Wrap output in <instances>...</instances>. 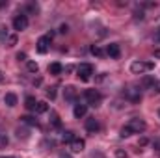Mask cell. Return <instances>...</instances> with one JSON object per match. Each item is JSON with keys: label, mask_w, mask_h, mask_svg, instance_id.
<instances>
[{"label": "cell", "mask_w": 160, "mask_h": 158, "mask_svg": "<svg viewBox=\"0 0 160 158\" xmlns=\"http://www.w3.org/2000/svg\"><path fill=\"white\" fill-rule=\"evenodd\" d=\"M106 54H108L110 58H114V60H118V58H119V54H121V48H119V45H118V43H110V45L106 47Z\"/></svg>", "instance_id": "cell-9"}, {"label": "cell", "mask_w": 160, "mask_h": 158, "mask_svg": "<svg viewBox=\"0 0 160 158\" xmlns=\"http://www.w3.org/2000/svg\"><path fill=\"white\" fill-rule=\"evenodd\" d=\"M155 86V78L153 77H143L142 78V87H153Z\"/></svg>", "instance_id": "cell-21"}, {"label": "cell", "mask_w": 160, "mask_h": 158, "mask_svg": "<svg viewBox=\"0 0 160 158\" xmlns=\"http://www.w3.org/2000/svg\"><path fill=\"white\" fill-rule=\"evenodd\" d=\"M125 97H127L130 102H138V101L142 99V91L136 89V87H128V89L125 91Z\"/></svg>", "instance_id": "cell-7"}, {"label": "cell", "mask_w": 160, "mask_h": 158, "mask_svg": "<svg viewBox=\"0 0 160 158\" xmlns=\"http://www.w3.org/2000/svg\"><path fill=\"white\" fill-rule=\"evenodd\" d=\"M86 112H88V106L86 104H75V110H73V114H75V117L80 119V117H84L86 116Z\"/></svg>", "instance_id": "cell-12"}, {"label": "cell", "mask_w": 160, "mask_h": 158, "mask_svg": "<svg viewBox=\"0 0 160 158\" xmlns=\"http://www.w3.org/2000/svg\"><path fill=\"white\" fill-rule=\"evenodd\" d=\"M63 73V67H62V63H50L48 65V75H54V77H58V75H62Z\"/></svg>", "instance_id": "cell-13"}, {"label": "cell", "mask_w": 160, "mask_h": 158, "mask_svg": "<svg viewBox=\"0 0 160 158\" xmlns=\"http://www.w3.org/2000/svg\"><path fill=\"white\" fill-rule=\"evenodd\" d=\"M8 37H9L8 36V26H0V43H4Z\"/></svg>", "instance_id": "cell-23"}, {"label": "cell", "mask_w": 160, "mask_h": 158, "mask_svg": "<svg viewBox=\"0 0 160 158\" xmlns=\"http://www.w3.org/2000/svg\"><path fill=\"white\" fill-rule=\"evenodd\" d=\"M130 134H132V132H130V130H128L127 126H123V128H121V132H119V136H121V138H128Z\"/></svg>", "instance_id": "cell-25"}, {"label": "cell", "mask_w": 160, "mask_h": 158, "mask_svg": "<svg viewBox=\"0 0 160 158\" xmlns=\"http://www.w3.org/2000/svg\"><path fill=\"white\" fill-rule=\"evenodd\" d=\"M4 80H6V77H4V73H2V71H0V84H2V82H4Z\"/></svg>", "instance_id": "cell-37"}, {"label": "cell", "mask_w": 160, "mask_h": 158, "mask_svg": "<svg viewBox=\"0 0 160 158\" xmlns=\"http://www.w3.org/2000/svg\"><path fill=\"white\" fill-rule=\"evenodd\" d=\"M84 97H86V101H88V104L89 106H99L101 102H102V95L97 91V89H86V93H84Z\"/></svg>", "instance_id": "cell-2"}, {"label": "cell", "mask_w": 160, "mask_h": 158, "mask_svg": "<svg viewBox=\"0 0 160 158\" xmlns=\"http://www.w3.org/2000/svg\"><path fill=\"white\" fill-rule=\"evenodd\" d=\"M116 158H127V153L125 151H116Z\"/></svg>", "instance_id": "cell-30"}, {"label": "cell", "mask_w": 160, "mask_h": 158, "mask_svg": "<svg viewBox=\"0 0 160 158\" xmlns=\"http://www.w3.org/2000/svg\"><path fill=\"white\" fill-rule=\"evenodd\" d=\"M99 128H101V125H99V121H97L95 117L86 119V130H88L89 134H95V132H99Z\"/></svg>", "instance_id": "cell-8"}, {"label": "cell", "mask_w": 160, "mask_h": 158, "mask_svg": "<svg viewBox=\"0 0 160 158\" xmlns=\"http://www.w3.org/2000/svg\"><path fill=\"white\" fill-rule=\"evenodd\" d=\"M36 104H38L36 97H26V101H24V106H26L28 110H36Z\"/></svg>", "instance_id": "cell-20"}, {"label": "cell", "mask_w": 160, "mask_h": 158, "mask_svg": "<svg viewBox=\"0 0 160 158\" xmlns=\"http://www.w3.org/2000/svg\"><path fill=\"white\" fill-rule=\"evenodd\" d=\"M28 11H32V13H38L39 11V7H38V4H28V7H26Z\"/></svg>", "instance_id": "cell-26"}, {"label": "cell", "mask_w": 160, "mask_h": 158, "mask_svg": "<svg viewBox=\"0 0 160 158\" xmlns=\"http://www.w3.org/2000/svg\"><path fill=\"white\" fill-rule=\"evenodd\" d=\"M138 145H140V147H143V145H147V138H140V141H138Z\"/></svg>", "instance_id": "cell-32"}, {"label": "cell", "mask_w": 160, "mask_h": 158, "mask_svg": "<svg viewBox=\"0 0 160 158\" xmlns=\"http://www.w3.org/2000/svg\"><path fill=\"white\" fill-rule=\"evenodd\" d=\"M47 97H48L50 101H54V99H56V87H50V89L47 91Z\"/></svg>", "instance_id": "cell-24"}, {"label": "cell", "mask_w": 160, "mask_h": 158, "mask_svg": "<svg viewBox=\"0 0 160 158\" xmlns=\"http://www.w3.org/2000/svg\"><path fill=\"white\" fill-rule=\"evenodd\" d=\"M17 60H19V62H24V60H26V54H24V52H19V54H17Z\"/></svg>", "instance_id": "cell-31"}, {"label": "cell", "mask_w": 160, "mask_h": 158, "mask_svg": "<svg viewBox=\"0 0 160 158\" xmlns=\"http://www.w3.org/2000/svg\"><path fill=\"white\" fill-rule=\"evenodd\" d=\"M153 89H155L157 93H160V82H155V86H153Z\"/></svg>", "instance_id": "cell-34"}, {"label": "cell", "mask_w": 160, "mask_h": 158, "mask_svg": "<svg viewBox=\"0 0 160 158\" xmlns=\"http://www.w3.org/2000/svg\"><path fill=\"white\" fill-rule=\"evenodd\" d=\"M26 69H28L30 73H38V71H39V65H38L36 62H28V63H26Z\"/></svg>", "instance_id": "cell-22"}, {"label": "cell", "mask_w": 160, "mask_h": 158, "mask_svg": "<svg viewBox=\"0 0 160 158\" xmlns=\"http://www.w3.org/2000/svg\"><path fill=\"white\" fill-rule=\"evenodd\" d=\"M67 32H69V26L67 24H62L60 26V34H67Z\"/></svg>", "instance_id": "cell-28"}, {"label": "cell", "mask_w": 160, "mask_h": 158, "mask_svg": "<svg viewBox=\"0 0 160 158\" xmlns=\"http://www.w3.org/2000/svg\"><path fill=\"white\" fill-rule=\"evenodd\" d=\"M2 158H15V156H2Z\"/></svg>", "instance_id": "cell-39"}, {"label": "cell", "mask_w": 160, "mask_h": 158, "mask_svg": "<svg viewBox=\"0 0 160 158\" xmlns=\"http://www.w3.org/2000/svg\"><path fill=\"white\" fill-rule=\"evenodd\" d=\"M77 75H78V78L82 82H88L91 78V75H93V65L91 63H80L77 67Z\"/></svg>", "instance_id": "cell-4"}, {"label": "cell", "mask_w": 160, "mask_h": 158, "mask_svg": "<svg viewBox=\"0 0 160 158\" xmlns=\"http://www.w3.org/2000/svg\"><path fill=\"white\" fill-rule=\"evenodd\" d=\"M84 147H86V143H84V140H80V138H75V140L69 143V149H71L73 153H82Z\"/></svg>", "instance_id": "cell-10"}, {"label": "cell", "mask_w": 160, "mask_h": 158, "mask_svg": "<svg viewBox=\"0 0 160 158\" xmlns=\"http://www.w3.org/2000/svg\"><path fill=\"white\" fill-rule=\"evenodd\" d=\"M4 102H6L8 106H15V104H17V95H15V93H6Z\"/></svg>", "instance_id": "cell-15"}, {"label": "cell", "mask_w": 160, "mask_h": 158, "mask_svg": "<svg viewBox=\"0 0 160 158\" xmlns=\"http://www.w3.org/2000/svg\"><path fill=\"white\" fill-rule=\"evenodd\" d=\"M155 56H157V58H160V50H155Z\"/></svg>", "instance_id": "cell-38"}, {"label": "cell", "mask_w": 160, "mask_h": 158, "mask_svg": "<svg viewBox=\"0 0 160 158\" xmlns=\"http://www.w3.org/2000/svg\"><path fill=\"white\" fill-rule=\"evenodd\" d=\"M153 69H155V63L153 62H134L130 65V71L134 75H143V73H149Z\"/></svg>", "instance_id": "cell-1"}, {"label": "cell", "mask_w": 160, "mask_h": 158, "mask_svg": "<svg viewBox=\"0 0 160 158\" xmlns=\"http://www.w3.org/2000/svg\"><path fill=\"white\" fill-rule=\"evenodd\" d=\"M50 125L54 128H62V121H60V116L56 112H50Z\"/></svg>", "instance_id": "cell-14"}, {"label": "cell", "mask_w": 160, "mask_h": 158, "mask_svg": "<svg viewBox=\"0 0 160 158\" xmlns=\"http://www.w3.org/2000/svg\"><path fill=\"white\" fill-rule=\"evenodd\" d=\"M15 43H17V36H9L8 37V47H13Z\"/></svg>", "instance_id": "cell-27"}, {"label": "cell", "mask_w": 160, "mask_h": 158, "mask_svg": "<svg viewBox=\"0 0 160 158\" xmlns=\"http://www.w3.org/2000/svg\"><path fill=\"white\" fill-rule=\"evenodd\" d=\"M132 134H140V132H143L145 128H147V125H145V121L143 119H138V117H134V119H130L127 125H125Z\"/></svg>", "instance_id": "cell-3"}, {"label": "cell", "mask_w": 160, "mask_h": 158, "mask_svg": "<svg viewBox=\"0 0 160 158\" xmlns=\"http://www.w3.org/2000/svg\"><path fill=\"white\" fill-rule=\"evenodd\" d=\"M21 121H22L24 125H28V126H38V119L34 117V116H22Z\"/></svg>", "instance_id": "cell-17"}, {"label": "cell", "mask_w": 160, "mask_h": 158, "mask_svg": "<svg viewBox=\"0 0 160 158\" xmlns=\"http://www.w3.org/2000/svg\"><path fill=\"white\" fill-rule=\"evenodd\" d=\"M158 117H160V110H158Z\"/></svg>", "instance_id": "cell-40"}, {"label": "cell", "mask_w": 160, "mask_h": 158, "mask_svg": "<svg viewBox=\"0 0 160 158\" xmlns=\"http://www.w3.org/2000/svg\"><path fill=\"white\" fill-rule=\"evenodd\" d=\"M89 52H91L93 56H97V58H102V56H104V50H102L101 47H97V45H91Z\"/></svg>", "instance_id": "cell-19"}, {"label": "cell", "mask_w": 160, "mask_h": 158, "mask_svg": "<svg viewBox=\"0 0 160 158\" xmlns=\"http://www.w3.org/2000/svg\"><path fill=\"white\" fill-rule=\"evenodd\" d=\"M13 28H15L17 32H22V30H26V28H28V17H26L24 13H21V15H15V19H13Z\"/></svg>", "instance_id": "cell-5"}, {"label": "cell", "mask_w": 160, "mask_h": 158, "mask_svg": "<svg viewBox=\"0 0 160 158\" xmlns=\"http://www.w3.org/2000/svg\"><path fill=\"white\" fill-rule=\"evenodd\" d=\"M48 48H50V37H48V36L39 37V39H38V52H39V54H47Z\"/></svg>", "instance_id": "cell-6"}, {"label": "cell", "mask_w": 160, "mask_h": 158, "mask_svg": "<svg viewBox=\"0 0 160 158\" xmlns=\"http://www.w3.org/2000/svg\"><path fill=\"white\" fill-rule=\"evenodd\" d=\"M48 112V104L45 102V101H38V104H36V114H47Z\"/></svg>", "instance_id": "cell-16"}, {"label": "cell", "mask_w": 160, "mask_h": 158, "mask_svg": "<svg viewBox=\"0 0 160 158\" xmlns=\"http://www.w3.org/2000/svg\"><path fill=\"white\" fill-rule=\"evenodd\" d=\"M104 78H106V73H101V75L97 77V82H102Z\"/></svg>", "instance_id": "cell-33"}, {"label": "cell", "mask_w": 160, "mask_h": 158, "mask_svg": "<svg viewBox=\"0 0 160 158\" xmlns=\"http://www.w3.org/2000/svg\"><path fill=\"white\" fill-rule=\"evenodd\" d=\"M0 145H8V136L0 134Z\"/></svg>", "instance_id": "cell-29"}, {"label": "cell", "mask_w": 160, "mask_h": 158, "mask_svg": "<svg viewBox=\"0 0 160 158\" xmlns=\"http://www.w3.org/2000/svg\"><path fill=\"white\" fill-rule=\"evenodd\" d=\"M155 39H157V41H160V28L157 30V34H155Z\"/></svg>", "instance_id": "cell-36"}, {"label": "cell", "mask_w": 160, "mask_h": 158, "mask_svg": "<svg viewBox=\"0 0 160 158\" xmlns=\"http://www.w3.org/2000/svg\"><path fill=\"white\" fill-rule=\"evenodd\" d=\"M73 140H75V132H73V130H65V132L62 134V141H63V143H71Z\"/></svg>", "instance_id": "cell-18"}, {"label": "cell", "mask_w": 160, "mask_h": 158, "mask_svg": "<svg viewBox=\"0 0 160 158\" xmlns=\"http://www.w3.org/2000/svg\"><path fill=\"white\" fill-rule=\"evenodd\" d=\"M63 97H65V101L75 102V101H77V87H75V86H67V87L63 89Z\"/></svg>", "instance_id": "cell-11"}, {"label": "cell", "mask_w": 160, "mask_h": 158, "mask_svg": "<svg viewBox=\"0 0 160 158\" xmlns=\"http://www.w3.org/2000/svg\"><path fill=\"white\" fill-rule=\"evenodd\" d=\"M60 158H73V156H71V155H67V153H62V155H60Z\"/></svg>", "instance_id": "cell-35"}]
</instances>
